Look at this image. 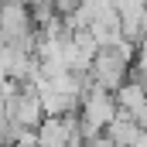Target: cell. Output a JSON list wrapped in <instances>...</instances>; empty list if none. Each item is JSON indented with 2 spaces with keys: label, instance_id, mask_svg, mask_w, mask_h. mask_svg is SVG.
<instances>
[{
  "label": "cell",
  "instance_id": "cell-1",
  "mask_svg": "<svg viewBox=\"0 0 147 147\" xmlns=\"http://www.w3.org/2000/svg\"><path fill=\"white\" fill-rule=\"evenodd\" d=\"M134 41H127V38H120L116 45H106V48H99L96 51V58H92V65H89V82L92 86H99V89H110L116 92L130 75H134Z\"/></svg>",
  "mask_w": 147,
  "mask_h": 147
},
{
  "label": "cell",
  "instance_id": "cell-2",
  "mask_svg": "<svg viewBox=\"0 0 147 147\" xmlns=\"http://www.w3.org/2000/svg\"><path fill=\"white\" fill-rule=\"evenodd\" d=\"M120 113V103L110 89H99V86H89L86 96H82V106H79V123H82V134L86 137H96V134H106L113 120Z\"/></svg>",
  "mask_w": 147,
  "mask_h": 147
},
{
  "label": "cell",
  "instance_id": "cell-3",
  "mask_svg": "<svg viewBox=\"0 0 147 147\" xmlns=\"http://www.w3.org/2000/svg\"><path fill=\"white\" fill-rule=\"evenodd\" d=\"M82 134L79 113H65V116H45L38 127V147H69ZM86 137V134H82Z\"/></svg>",
  "mask_w": 147,
  "mask_h": 147
},
{
  "label": "cell",
  "instance_id": "cell-4",
  "mask_svg": "<svg viewBox=\"0 0 147 147\" xmlns=\"http://www.w3.org/2000/svg\"><path fill=\"white\" fill-rule=\"evenodd\" d=\"M106 137H110L116 147H130V144H137L140 137H147V130L140 127V120L134 116V113H116V120H113L110 127H106Z\"/></svg>",
  "mask_w": 147,
  "mask_h": 147
}]
</instances>
